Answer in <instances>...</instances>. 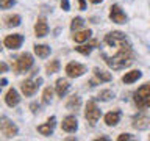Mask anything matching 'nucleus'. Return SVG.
I'll return each instance as SVG.
<instances>
[{"mask_svg": "<svg viewBox=\"0 0 150 141\" xmlns=\"http://www.w3.org/2000/svg\"><path fill=\"white\" fill-rule=\"evenodd\" d=\"M5 102H6L8 107H16L19 102H21V97H19V93L14 88H11L5 96Z\"/></svg>", "mask_w": 150, "mask_h": 141, "instance_id": "14", "label": "nucleus"}, {"mask_svg": "<svg viewBox=\"0 0 150 141\" xmlns=\"http://www.w3.org/2000/svg\"><path fill=\"white\" fill-rule=\"evenodd\" d=\"M89 2H91V3H94V5H97V3H100L102 0H89Z\"/></svg>", "mask_w": 150, "mask_h": 141, "instance_id": "34", "label": "nucleus"}, {"mask_svg": "<svg viewBox=\"0 0 150 141\" xmlns=\"http://www.w3.org/2000/svg\"><path fill=\"white\" fill-rule=\"evenodd\" d=\"M120 121V111L119 110H116V111H111V113H108V115L105 116V124L106 125H116L117 122Z\"/></svg>", "mask_w": 150, "mask_h": 141, "instance_id": "16", "label": "nucleus"}, {"mask_svg": "<svg viewBox=\"0 0 150 141\" xmlns=\"http://www.w3.org/2000/svg\"><path fill=\"white\" fill-rule=\"evenodd\" d=\"M110 19L114 24H125L127 16H125V13L120 9L119 5H112V6L110 8Z\"/></svg>", "mask_w": 150, "mask_h": 141, "instance_id": "8", "label": "nucleus"}, {"mask_svg": "<svg viewBox=\"0 0 150 141\" xmlns=\"http://www.w3.org/2000/svg\"><path fill=\"white\" fill-rule=\"evenodd\" d=\"M94 75L97 77L98 82H110V80L112 78V75L110 72H105V70H102L98 68H94Z\"/></svg>", "mask_w": 150, "mask_h": 141, "instance_id": "20", "label": "nucleus"}, {"mask_svg": "<svg viewBox=\"0 0 150 141\" xmlns=\"http://www.w3.org/2000/svg\"><path fill=\"white\" fill-rule=\"evenodd\" d=\"M31 66H33V56L25 52V53H22L16 60V63H14V70H16L17 74H22V72H27Z\"/></svg>", "mask_w": 150, "mask_h": 141, "instance_id": "4", "label": "nucleus"}, {"mask_svg": "<svg viewBox=\"0 0 150 141\" xmlns=\"http://www.w3.org/2000/svg\"><path fill=\"white\" fill-rule=\"evenodd\" d=\"M69 91V82L66 78H58L56 80V94L59 97H63L66 93Z\"/></svg>", "mask_w": 150, "mask_h": 141, "instance_id": "15", "label": "nucleus"}, {"mask_svg": "<svg viewBox=\"0 0 150 141\" xmlns=\"http://www.w3.org/2000/svg\"><path fill=\"white\" fill-rule=\"evenodd\" d=\"M134 103L139 108H149L150 107V83L142 85L138 88V91H134Z\"/></svg>", "mask_w": 150, "mask_h": 141, "instance_id": "2", "label": "nucleus"}, {"mask_svg": "<svg viewBox=\"0 0 150 141\" xmlns=\"http://www.w3.org/2000/svg\"><path fill=\"white\" fill-rule=\"evenodd\" d=\"M14 3H16V0H0V6H2L3 9H8V8H11Z\"/></svg>", "mask_w": 150, "mask_h": 141, "instance_id": "28", "label": "nucleus"}, {"mask_svg": "<svg viewBox=\"0 0 150 141\" xmlns=\"http://www.w3.org/2000/svg\"><path fill=\"white\" fill-rule=\"evenodd\" d=\"M61 8H63L64 11H69V8H70L69 0H61Z\"/></svg>", "mask_w": 150, "mask_h": 141, "instance_id": "29", "label": "nucleus"}, {"mask_svg": "<svg viewBox=\"0 0 150 141\" xmlns=\"http://www.w3.org/2000/svg\"><path fill=\"white\" fill-rule=\"evenodd\" d=\"M0 68H2V70H3V72L8 69V68H6V64H5V63H2V66H0Z\"/></svg>", "mask_w": 150, "mask_h": 141, "instance_id": "33", "label": "nucleus"}, {"mask_svg": "<svg viewBox=\"0 0 150 141\" xmlns=\"http://www.w3.org/2000/svg\"><path fill=\"white\" fill-rule=\"evenodd\" d=\"M0 130H2V135L5 138H13V136L17 135V127L13 124L8 118H2V124H0Z\"/></svg>", "mask_w": 150, "mask_h": 141, "instance_id": "6", "label": "nucleus"}, {"mask_svg": "<svg viewBox=\"0 0 150 141\" xmlns=\"http://www.w3.org/2000/svg\"><path fill=\"white\" fill-rule=\"evenodd\" d=\"M35 53L41 58H45V56L50 55V47L45 44H36L35 46Z\"/></svg>", "mask_w": 150, "mask_h": 141, "instance_id": "19", "label": "nucleus"}, {"mask_svg": "<svg viewBox=\"0 0 150 141\" xmlns=\"http://www.w3.org/2000/svg\"><path fill=\"white\" fill-rule=\"evenodd\" d=\"M5 22H6V27H17L19 24H21V16L11 14V16L5 17Z\"/></svg>", "mask_w": 150, "mask_h": 141, "instance_id": "23", "label": "nucleus"}, {"mask_svg": "<svg viewBox=\"0 0 150 141\" xmlns=\"http://www.w3.org/2000/svg\"><path fill=\"white\" fill-rule=\"evenodd\" d=\"M78 2H80V9L86 8V2H84V0H78Z\"/></svg>", "mask_w": 150, "mask_h": 141, "instance_id": "32", "label": "nucleus"}, {"mask_svg": "<svg viewBox=\"0 0 150 141\" xmlns=\"http://www.w3.org/2000/svg\"><path fill=\"white\" fill-rule=\"evenodd\" d=\"M41 83H42V78H28L21 85V89H22V93L25 94V96L30 97L38 91V88L41 86Z\"/></svg>", "mask_w": 150, "mask_h": 141, "instance_id": "5", "label": "nucleus"}, {"mask_svg": "<svg viewBox=\"0 0 150 141\" xmlns=\"http://www.w3.org/2000/svg\"><path fill=\"white\" fill-rule=\"evenodd\" d=\"M52 96H53L52 88H45V89H44V94H42V102H44V103H50Z\"/></svg>", "mask_w": 150, "mask_h": 141, "instance_id": "26", "label": "nucleus"}, {"mask_svg": "<svg viewBox=\"0 0 150 141\" xmlns=\"http://www.w3.org/2000/svg\"><path fill=\"white\" fill-rule=\"evenodd\" d=\"M111 97H112V93L110 91V89H105V91H100V93H98V96H97V99H98V100H110Z\"/></svg>", "mask_w": 150, "mask_h": 141, "instance_id": "27", "label": "nucleus"}, {"mask_svg": "<svg viewBox=\"0 0 150 141\" xmlns=\"http://www.w3.org/2000/svg\"><path fill=\"white\" fill-rule=\"evenodd\" d=\"M30 108H31V113H35V115H36L38 111H39V105H38V103H31Z\"/></svg>", "mask_w": 150, "mask_h": 141, "instance_id": "31", "label": "nucleus"}, {"mask_svg": "<svg viewBox=\"0 0 150 141\" xmlns=\"http://www.w3.org/2000/svg\"><path fill=\"white\" fill-rule=\"evenodd\" d=\"M97 44H98L97 41H92L91 44H86V46H78V47H75V50H77V52H80L81 55H89V53H91V50H92V49H94V47H96Z\"/></svg>", "mask_w": 150, "mask_h": 141, "instance_id": "21", "label": "nucleus"}, {"mask_svg": "<svg viewBox=\"0 0 150 141\" xmlns=\"http://www.w3.org/2000/svg\"><path fill=\"white\" fill-rule=\"evenodd\" d=\"M22 42H23V36H22V35H9V36H6V38L3 39L5 47L13 49V50L19 49V47L22 46Z\"/></svg>", "mask_w": 150, "mask_h": 141, "instance_id": "9", "label": "nucleus"}, {"mask_svg": "<svg viewBox=\"0 0 150 141\" xmlns=\"http://www.w3.org/2000/svg\"><path fill=\"white\" fill-rule=\"evenodd\" d=\"M84 24V21L81 17H75V19H72V24H70V30L72 31H75V30H78L80 27H81Z\"/></svg>", "mask_w": 150, "mask_h": 141, "instance_id": "25", "label": "nucleus"}, {"mask_svg": "<svg viewBox=\"0 0 150 141\" xmlns=\"http://www.w3.org/2000/svg\"><path fill=\"white\" fill-rule=\"evenodd\" d=\"M100 115H102V111L98 110V107L96 105V102L89 100L86 103V110H84V118H86V121L91 125H96L97 121L100 119Z\"/></svg>", "mask_w": 150, "mask_h": 141, "instance_id": "3", "label": "nucleus"}, {"mask_svg": "<svg viewBox=\"0 0 150 141\" xmlns=\"http://www.w3.org/2000/svg\"><path fill=\"white\" fill-rule=\"evenodd\" d=\"M142 77V72L141 70H131V72H127L124 77H122V82L124 83H133V82H136L138 78H141Z\"/></svg>", "mask_w": 150, "mask_h": 141, "instance_id": "17", "label": "nucleus"}, {"mask_svg": "<svg viewBox=\"0 0 150 141\" xmlns=\"http://www.w3.org/2000/svg\"><path fill=\"white\" fill-rule=\"evenodd\" d=\"M119 141H125V140H133V136L128 135V133H124V135H119V138H117Z\"/></svg>", "mask_w": 150, "mask_h": 141, "instance_id": "30", "label": "nucleus"}, {"mask_svg": "<svg viewBox=\"0 0 150 141\" xmlns=\"http://www.w3.org/2000/svg\"><path fill=\"white\" fill-rule=\"evenodd\" d=\"M6 83H8V82H6V78H2V86H5Z\"/></svg>", "mask_w": 150, "mask_h": 141, "instance_id": "35", "label": "nucleus"}, {"mask_svg": "<svg viewBox=\"0 0 150 141\" xmlns=\"http://www.w3.org/2000/svg\"><path fill=\"white\" fill-rule=\"evenodd\" d=\"M80 105H81V100H80V97H78V96L69 97L67 103H66V107H67L69 110H77V108H80Z\"/></svg>", "mask_w": 150, "mask_h": 141, "instance_id": "22", "label": "nucleus"}, {"mask_svg": "<svg viewBox=\"0 0 150 141\" xmlns=\"http://www.w3.org/2000/svg\"><path fill=\"white\" fill-rule=\"evenodd\" d=\"M92 35V31L91 30H81V31H77L75 35L72 36V39L75 42H84V41H88L89 38H91Z\"/></svg>", "mask_w": 150, "mask_h": 141, "instance_id": "18", "label": "nucleus"}, {"mask_svg": "<svg viewBox=\"0 0 150 141\" xmlns=\"http://www.w3.org/2000/svg\"><path fill=\"white\" fill-rule=\"evenodd\" d=\"M35 33L38 38H44L47 33H49V25H47V21L44 17H39L35 24Z\"/></svg>", "mask_w": 150, "mask_h": 141, "instance_id": "10", "label": "nucleus"}, {"mask_svg": "<svg viewBox=\"0 0 150 141\" xmlns=\"http://www.w3.org/2000/svg\"><path fill=\"white\" fill-rule=\"evenodd\" d=\"M84 72H86V68L80 63H75V61H70V63L66 66V74L72 78L80 77V75H83Z\"/></svg>", "mask_w": 150, "mask_h": 141, "instance_id": "7", "label": "nucleus"}, {"mask_svg": "<svg viewBox=\"0 0 150 141\" xmlns=\"http://www.w3.org/2000/svg\"><path fill=\"white\" fill-rule=\"evenodd\" d=\"M64 132H69V133H72L78 129V122H77V118L75 116H67L63 119V124H61Z\"/></svg>", "mask_w": 150, "mask_h": 141, "instance_id": "11", "label": "nucleus"}, {"mask_svg": "<svg viewBox=\"0 0 150 141\" xmlns=\"http://www.w3.org/2000/svg\"><path fill=\"white\" fill-rule=\"evenodd\" d=\"M53 129H55V116H52L47 124H42V125H38V132L44 136H50L53 133Z\"/></svg>", "mask_w": 150, "mask_h": 141, "instance_id": "13", "label": "nucleus"}, {"mask_svg": "<svg viewBox=\"0 0 150 141\" xmlns=\"http://www.w3.org/2000/svg\"><path fill=\"white\" fill-rule=\"evenodd\" d=\"M105 49H110L111 53L102 52V58L114 70L125 69L133 63V50L127 36L122 31H112L105 36Z\"/></svg>", "mask_w": 150, "mask_h": 141, "instance_id": "1", "label": "nucleus"}, {"mask_svg": "<svg viewBox=\"0 0 150 141\" xmlns=\"http://www.w3.org/2000/svg\"><path fill=\"white\" fill-rule=\"evenodd\" d=\"M133 127L138 130H145L150 127V118L149 116H144V115H139L133 119Z\"/></svg>", "mask_w": 150, "mask_h": 141, "instance_id": "12", "label": "nucleus"}, {"mask_svg": "<svg viewBox=\"0 0 150 141\" xmlns=\"http://www.w3.org/2000/svg\"><path fill=\"white\" fill-rule=\"evenodd\" d=\"M59 70V61L58 60H53L47 64V74H55Z\"/></svg>", "mask_w": 150, "mask_h": 141, "instance_id": "24", "label": "nucleus"}]
</instances>
